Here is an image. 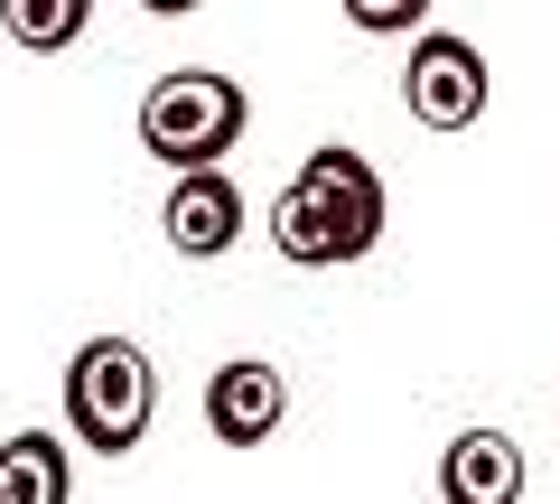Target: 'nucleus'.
Here are the masks:
<instances>
[{
    "label": "nucleus",
    "instance_id": "6",
    "mask_svg": "<svg viewBox=\"0 0 560 504\" xmlns=\"http://www.w3.org/2000/svg\"><path fill=\"white\" fill-rule=\"evenodd\" d=\"M280 421H290V384H280V364H261V355L215 364V384H206V430H215L224 448L280 439Z\"/></svg>",
    "mask_w": 560,
    "mask_h": 504
},
{
    "label": "nucleus",
    "instance_id": "8",
    "mask_svg": "<svg viewBox=\"0 0 560 504\" xmlns=\"http://www.w3.org/2000/svg\"><path fill=\"white\" fill-rule=\"evenodd\" d=\"M75 495V467H66V439L47 430H20L0 448V504H66Z\"/></svg>",
    "mask_w": 560,
    "mask_h": 504
},
{
    "label": "nucleus",
    "instance_id": "2",
    "mask_svg": "<svg viewBox=\"0 0 560 504\" xmlns=\"http://www.w3.org/2000/svg\"><path fill=\"white\" fill-rule=\"evenodd\" d=\"M243 131H253V103H243V84L215 75V66H178V75H160L140 94V150H150L168 178H178V168H215Z\"/></svg>",
    "mask_w": 560,
    "mask_h": 504
},
{
    "label": "nucleus",
    "instance_id": "3",
    "mask_svg": "<svg viewBox=\"0 0 560 504\" xmlns=\"http://www.w3.org/2000/svg\"><path fill=\"white\" fill-rule=\"evenodd\" d=\"M150 411H160V374L131 337H84L66 364V430H75L94 458H131L150 439Z\"/></svg>",
    "mask_w": 560,
    "mask_h": 504
},
{
    "label": "nucleus",
    "instance_id": "5",
    "mask_svg": "<svg viewBox=\"0 0 560 504\" xmlns=\"http://www.w3.org/2000/svg\"><path fill=\"white\" fill-rule=\"evenodd\" d=\"M243 215H253V206H243V187L224 178V160H215V168H178V187H168V206H160V234L187 262H215V253H234Z\"/></svg>",
    "mask_w": 560,
    "mask_h": 504
},
{
    "label": "nucleus",
    "instance_id": "10",
    "mask_svg": "<svg viewBox=\"0 0 560 504\" xmlns=\"http://www.w3.org/2000/svg\"><path fill=\"white\" fill-rule=\"evenodd\" d=\"M337 10L364 28V38H401V28L430 20V0H337Z\"/></svg>",
    "mask_w": 560,
    "mask_h": 504
},
{
    "label": "nucleus",
    "instance_id": "11",
    "mask_svg": "<svg viewBox=\"0 0 560 504\" xmlns=\"http://www.w3.org/2000/svg\"><path fill=\"white\" fill-rule=\"evenodd\" d=\"M150 20H187V10H206V0H140Z\"/></svg>",
    "mask_w": 560,
    "mask_h": 504
},
{
    "label": "nucleus",
    "instance_id": "4",
    "mask_svg": "<svg viewBox=\"0 0 560 504\" xmlns=\"http://www.w3.org/2000/svg\"><path fill=\"white\" fill-rule=\"evenodd\" d=\"M401 103H411L420 131H477V121H486V47L458 38V28H430V38H411Z\"/></svg>",
    "mask_w": 560,
    "mask_h": 504
},
{
    "label": "nucleus",
    "instance_id": "9",
    "mask_svg": "<svg viewBox=\"0 0 560 504\" xmlns=\"http://www.w3.org/2000/svg\"><path fill=\"white\" fill-rule=\"evenodd\" d=\"M84 20H94V0H0V28H10L28 57H57V47H75Z\"/></svg>",
    "mask_w": 560,
    "mask_h": 504
},
{
    "label": "nucleus",
    "instance_id": "7",
    "mask_svg": "<svg viewBox=\"0 0 560 504\" xmlns=\"http://www.w3.org/2000/svg\"><path fill=\"white\" fill-rule=\"evenodd\" d=\"M440 495L448 504H523V448L504 430H458L440 458Z\"/></svg>",
    "mask_w": 560,
    "mask_h": 504
},
{
    "label": "nucleus",
    "instance_id": "1",
    "mask_svg": "<svg viewBox=\"0 0 560 504\" xmlns=\"http://www.w3.org/2000/svg\"><path fill=\"white\" fill-rule=\"evenodd\" d=\"M383 178L364 150H308L300 178L271 197V243H280V262H300V271H337V262H364L383 243Z\"/></svg>",
    "mask_w": 560,
    "mask_h": 504
}]
</instances>
